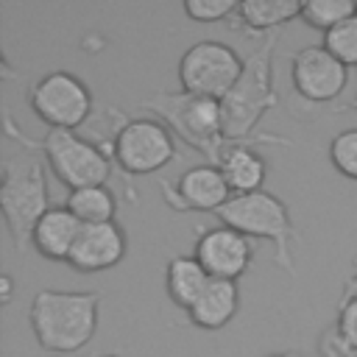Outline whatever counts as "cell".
<instances>
[{
  "mask_svg": "<svg viewBox=\"0 0 357 357\" xmlns=\"http://www.w3.org/2000/svg\"><path fill=\"white\" fill-rule=\"evenodd\" d=\"M318 357H357V349L343 337V332L329 324L321 335H318Z\"/></svg>",
  "mask_w": 357,
  "mask_h": 357,
  "instance_id": "cb8c5ba5",
  "label": "cell"
},
{
  "mask_svg": "<svg viewBox=\"0 0 357 357\" xmlns=\"http://www.w3.org/2000/svg\"><path fill=\"white\" fill-rule=\"evenodd\" d=\"M50 209V190L39 159H6L0 173V212L17 254L31 245L33 226Z\"/></svg>",
  "mask_w": 357,
  "mask_h": 357,
  "instance_id": "5b68a950",
  "label": "cell"
},
{
  "mask_svg": "<svg viewBox=\"0 0 357 357\" xmlns=\"http://www.w3.org/2000/svg\"><path fill=\"white\" fill-rule=\"evenodd\" d=\"M64 206L84 223H109L117 215V195L109 190V184H95V187H81V190H67Z\"/></svg>",
  "mask_w": 357,
  "mask_h": 357,
  "instance_id": "d6986e66",
  "label": "cell"
},
{
  "mask_svg": "<svg viewBox=\"0 0 357 357\" xmlns=\"http://www.w3.org/2000/svg\"><path fill=\"white\" fill-rule=\"evenodd\" d=\"M354 109H357V95H354Z\"/></svg>",
  "mask_w": 357,
  "mask_h": 357,
  "instance_id": "f1b7e54d",
  "label": "cell"
},
{
  "mask_svg": "<svg viewBox=\"0 0 357 357\" xmlns=\"http://www.w3.org/2000/svg\"><path fill=\"white\" fill-rule=\"evenodd\" d=\"M142 109L153 112L156 120H162L173 137H178L184 145L198 151L209 165H218L226 142L223 131V106L220 100L190 95L184 89L178 92H156L153 98L142 100Z\"/></svg>",
  "mask_w": 357,
  "mask_h": 357,
  "instance_id": "3957f363",
  "label": "cell"
},
{
  "mask_svg": "<svg viewBox=\"0 0 357 357\" xmlns=\"http://www.w3.org/2000/svg\"><path fill=\"white\" fill-rule=\"evenodd\" d=\"M234 22L251 33H279V28L296 17H301L298 0H240L234 8Z\"/></svg>",
  "mask_w": 357,
  "mask_h": 357,
  "instance_id": "e0dca14e",
  "label": "cell"
},
{
  "mask_svg": "<svg viewBox=\"0 0 357 357\" xmlns=\"http://www.w3.org/2000/svg\"><path fill=\"white\" fill-rule=\"evenodd\" d=\"M237 310H240V287H237V282L209 279L206 290L187 310V318H190L192 326H198L204 332H218L226 324H231Z\"/></svg>",
  "mask_w": 357,
  "mask_h": 357,
  "instance_id": "2e32d148",
  "label": "cell"
},
{
  "mask_svg": "<svg viewBox=\"0 0 357 357\" xmlns=\"http://www.w3.org/2000/svg\"><path fill=\"white\" fill-rule=\"evenodd\" d=\"M176 156L173 131L156 117H126L112 139V159L126 176H151Z\"/></svg>",
  "mask_w": 357,
  "mask_h": 357,
  "instance_id": "ba28073f",
  "label": "cell"
},
{
  "mask_svg": "<svg viewBox=\"0 0 357 357\" xmlns=\"http://www.w3.org/2000/svg\"><path fill=\"white\" fill-rule=\"evenodd\" d=\"M100 357H120V354H100Z\"/></svg>",
  "mask_w": 357,
  "mask_h": 357,
  "instance_id": "83f0119b",
  "label": "cell"
},
{
  "mask_svg": "<svg viewBox=\"0 0 357 357\" xmlns=\"http://www.w3.org/2000/svg\"><path fill=\"white\" fill-rule=\"evenodd\" d=\"M237 8V0H187L184 3V14L192 22H218V20H229Z\"/></svg>",
  "mask_w": 357,
  "mask_h": 357,
  "instance_id": "603a6c76",
  "label": "cell"
},
{
  "mask_svg": "<svg viewBox=\"0 0 357 357\" xmlns=\"http://www.w3.org/2000/svg\"><path fill=\"white\" fill-rule=\"evenodd\" d=\"M335 326H337V329L343 332V337L357 349V301H340V304H337Z\"/></svg>",
  "mask_w": 357,
  "mask_h": 357,
  "instance_id": "d4e9b609",
  "label": "cell"
},
{
  "mask_svg": "<svg viewBox=\"0 0 357 357\" xmlns=\"http://www.w3.org/2000/svg\"><path fill=\"white\" fill-rule=\"evenodd\" d=\"M209 279L212 276L201 268V262L192 254H178V257L167 259V265H165V290H167V298L176 307H181L184 312L206 290Z\"/></svg>",
  "mask_w": 357,
  "mask_h": 357,
  "instance_id": "ac0fdd59",
  "label": "cell"
},
{
  "mask_svg": "<svg viewBox=\"0 0 357 357\" xmlns=\"http://www.w3.org/2000/svg\"><path fill=\"white\" fill-rule=\"evenodd\" d=\"M243 67L245 59L231 45H223L218 39H201L181 53L176 75L184 92L223 100L240 81Z\"/></svg>",
  "mask_w": 357,
  "mask_h": 357,
  "instance_id": "52a82bcc",
  "label": "cell"
},
{
  "mask_svg": "<svg viewBox=\"0 0 357 357\" xmlns=\"http://www.w3.org/2000/svg\"><path fill=\"white\" fill-rule=\"evenodd\" d=\"M321 45H324L340 64L357 67V11H354L351 17H346L343 22H337L332 31H326Z\"/></svg>",
  "mask_w": 357,
  "mask_h": 357,
  "instance_id": "44dd1931",
  "label": "cell"
},
{
  "mask_svg": "<svg viewBox=\"0 0 357 357\" xmlns=\"http://www.w3.org/2000/svg\"><path fill=\"white\" fill-rule=\"evenodd\" d=\"M259 357H304L301 351H268V354H259Z\"/></svg>",
  "mask_w": 357,
  "mask_h": 357,
  "instance_id": "4316f807",
  "label": "cell"
},
{
  "mask_svg": "<svg viewBox=\"0 0 357 357\" xmlns=\"http://www.w3.org/2000/svg\"><path fill=\"white\" fill-rule=\"evenodd\" d=\"M8 126V137L28 145V148H39L50 173L67 187V190H81V187H95V184H106L112 176V153L89 139L81 137L78 131H67V128H47L39 139H28L20 137V131H14L11 117L6 120Z\"/></svg>",
  "mask_w": 357,
  "mask_h": 357,
  "instance_id": "277c9868",
  "label": "cell"
},
{
  "mask_svg": "<svg viewBox=\"0 0 357 357\" xmlns=\"http://www.w3.org/2000/svg\"><path fill=\"white\" fill-rule=\"evenodd\" d=\"M162 201L173 212H220L231 198V190L218 165H192L176 181H159Z\"/></svg>",
  "mask_w": 357,
  "mask_h": 357,
  "instance_id": "30bf717a",
  "label": "cell"
},
{
  "mask_svg": "<svg viewBox=\"0 0 357 357\" xmlns=\"http://www.w3.org/2000/svg\"><path fill=\"white\" fill-rule=\"evenodd\" d=\"M340 301H357V262H354V273H351V276L346 279V284H343Z\"/></svg>",
  "mask_w": 357,
  "mask_h": 357,
  "instance_id": "484cf974",
  "label": "cell"
},
{
  "mask_svg": "<svg viewBox=\"0 0 357 357\" xmlns=\"http://www.w3.org/2000/svg\"><path fill=\"white\" fill-rule=\"evenodd\" d=\"M31 112L47 126V128H67L78 131L92 117V92L84 78L67 70L45 73L33 89H31Z\"/></svg>",
  "mask_w": 357,
  "mask_h": 357,
  "instance_id": "9c48e42d",
  "label": "cell"
},
{
  "mask_svg": "<svg viewBox=\"0 0 357 357\" xmlns=\"http://www.w3.org/2000/svg\"><path fill=\"white\" fill-rule=\"evenodd\" d=\"M279 33H271L259 42L257 50L245 56V67L234 89L220 100L223 106V131L226 142H276L284 145V139H265L259 134V123L268 112L276 109L279 95L273 86V53H276Z\"/></svg>",
  "mask_w": 357,
  "mask_h": 357,
  "instance_id": "7a4b0ae2",
  "label": "cell"
},
{
  "mask_svg": "<svg viewBox=\"0 0 357 357\" xmlns=\"http://www.w3.org/2000/svg\"><path fill=\"white\" fill-rule=\"evenodd\" d=\"M84 223L61 204V206H50L39 223L33 226V234H31V245L36 248L39 257L50 259V262H67L73 248H75V240L81 234Z\"/></svg>",
  "mask_w": 357,
  "mask_h": 357,
  "instance_id": "5bb4252c",
  "label": "cell"
},
{
  "mask_svg": "<svg viewBox=\"0 0 357 357\" xmlns=\"http://www.w3.org/2000/svg\"><path fill=\"white\" fill-rule=\"evenodd\" d=\"M357 11V3H349V0H307L301 3V22L326 33L332 31L337 22H343L346 17H351Z\"/></svg>",
  "mask_w": 357,
  "mask_h": 357,
  "instance_id": "ffe728a7",
  "label": "cell"
},
{
  "mask_svg": "<svg viewBox=\"0 0 357 357\" xmlns=\"http://www.w3.org/2000/svg\"><path fill=\"white\" fill-rule=\"evenodd\" d=\"M192 257L201 262V268L212 279L237 282L251 268L254 240H248L245 234H240L237 229H231L226 223H218V226L198 231L195 245H192Z\"/></svg>",
  "mask_w": 357,
  "mask_h": 357,
  "instance_id": "7c38bea8",
  "label": "cell"
},
{
  "mask_svg": "<svg viewBox=\"0 0 357 357\" xmlns=\"http://www.w3.org/2000/svg\"><path fill=\"white\" fill-rule=\"evenodd\" d=\"M290 78L304 100L329 103L346 89L349 67L340 64L324 45H304L290 59Z\"/></svg>",
  "mask_w": 357,
  "mask_h": 357,
  "instance_id": "8fae6325",
  "label": "cell"
},
{
  "mask_svg": "<svg viewBox=\"0 0 357 357\" xmlns=\"http://www.w3.org/2000/svg\"><path fill=\"white\" fill-rule=\"evenodd\" d=\"M100 293L45 287L31 298L28 321L36 343L50 354H75L98 332Z\"/></svg>",
  "mask_w": 357,
  "mask_h": 357,
  "instance_id": "6da1fadb",
  "label": "cell"
},
{
  "mask_svg": "<svg viewBox=\"0 0 357 357\" xmlns=\"http://www.w3.org/2000/svg\"><path fill=\"white\" fill-rule=\"evenodd\" d=\"M329 162L340 176L357 181V128H343L332 137Z\"/></svg>",
  "mask_w": 357,
  "mask_h": 357,
  "instance_id": "7402d4cb",
  "label": "cell"
},
{
  "mask_svg": "<svg viewBox=\"0 0 357 357\" xmlns=\"http://www.w3.org/2000/svg\"><path fill=\"white\" fill-rule=\"evenodd\" d=\"M126 251H128V237L117 220L92 223L81 229L67 265L78 273H100V271L117 268Z\"/></svg>",
  "mask_w": 357,
  "mask_h": 357,
  "instance_id": "4fadbf2b",
  "label": "cell"
},
{
  "mask_svg": "<svg viewBox=\"0 0 357 357\" xmlns=\"http://www.w3.org/2000/svg\"><path fill=\"white\" fill-rule=\"evenodd\" d=\"M218 167L231 190V195H245L265 190L268 178V162L251 142H229L218 159Z\"/></svg>",
  "mask_w": 357,
  "mask_h": 357,
  "instance_id": "9a60e30c",
  "label": "cell"
},
{
  "mask_svg": "<svg viewBox=\"0 0 357 357\" xmlns=\"http://www.w3.org/2000/svg\"><path fill=\"white\" fill-rule=\"evenodd\" d=\"M218 220L237 229L248 240H268L273 243V257L276 265L293 276V240H296V226L290 218L287 204L268 192H245V195H231L226 206L218 212Z\"/></svg>",
  "mask_w": 357,
  "mask_h": 357,
  "instance_id": "8992f818",
  "label": "cell"
}]
</instances>
